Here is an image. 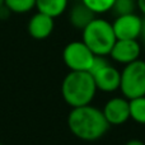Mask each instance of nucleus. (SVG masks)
<instances>
[{"label": "nucleus", "mask_w": 145, "mask_h": 145, "mask_svg": "<svg viewBox=\"0 0 145 145\" xmlns=\"http://www.w3.org/2000/svg\"><path fill=\"white\" fill-rule=\"evenodd\" d=\"M68 127L75 138L83 141L102 139L110 129L102 110L92 105L71 108L68 115Z\"/></svg>", "instance_id": "obj_1"}, {"label": "nucleus", "mask_w": 145, "mask_h": 145, "mask_svg": "<svg viewBox=\"0 0 145 145\" xmlns=\"http://www.w3.org/2000/svg\"><path fill=\"white\" fill-rule=\"evenodd\" d=\"M97 87L89 71H69L61 83V95L71 108L90 105Z\"/></svg>", "instance_id": "obj_2"}, {"label": "nucleus", "mask_w": 145, "mask_h": 145, "mask_svg": "<svg viewBox=\"0 0 145 145\" xmlns=\"http://www.w3.org/2000/svg\"><path fill=\"white\" fill-rule=\"evenodd\" d=\"M82 32V41L90 48V51L94 55L98 56L110 55L111 50L117 40L115 32H113L112 23L101 19V18H95Z\"/></svg>", "instance_id": "obj_3"}, {"label": "nucleus", "mask_w": 145, "mask_h": 145, "mask_svg": "<svg viewBox=\"0 0 145 145\" xmlns=\"http://www.w3.org/2000/svg\"><path fill=\"white\" fill-rule=\"evenodd\" d=\"M120 90L123 97L134 99L145 95V61L136 60L127 65H123L121 70Z\"/></svg>", "instance_id": "obj_4"}, {"label": "nucleus", "mask_w": 145, "mask_h": 145, "mask_svg": "<svg viewBox=\"0 0 145 145\" xmlns=\"http://www.w3.org/2000/svg\"><path fill=\"white\" fill-rule=\"evenodd\" d=\"M94 57L83 41H72L63 50V60L70 71H89Z\"/></svg>", "instance_id": "obj_5"}, {"label": "nucleus", "mask_w": 145, "mask_h": 145, "mask_svg": "<svg viewBox=\"0 0 145 145\" xmlns=\"http://www.w3.org/2000/svg\"><path fill=\"white\" fill-rule=\"evenodd\" d=\"M143 18L136 13L116 17L112 23L113 32L117 40H138L140 37Z\"/></svg>", "instance_id": "obj_6"}, {"label": "nucleus", "mask_w": 145, "mask_h": 145, "mask_svg": "<svg viewBox=\"0 0 145 145\" xmlns=\"http://www.w3.org/2000/svg\"><path fill=\"white\" fill-rule=\"evenodd\" d=\"M110 126H118L130 120V101L125 97H113L106 102L102 110Z\"/></svg>", "instance_id": "obj_7"}, {"label": "nucleus", "mask_w": 145, "mask_h": 145, "mask_svg": "<svg viewBox=\"0 0 145 145\" xmlns=\"http://www.w3.org/2000/svg\"><path fill=\"white\" fill-rule=\"evenodd\" d=\"M141 54V46L138 40H116L110 56L113 61L122 65L139 60Z\"/></svg>", "instance_id": "obj_8"}, {"label": "nucleus", "mask_w": 145, "mask_h": 145, "mask_svg": "<svg viewBox=\"0 0 145 145\" xmlns=\"http://www.w3.org/2000/svg\"><path fill=\"white\" fill-rule=\"evenodd\" d=\"M97 90L106 93H112L115 90L120 89L121 84V71H118L115 66H112L110 63L101 68L99 70L93 72Z\"/></svg>", "instance_id": "obj_9"}, {"label": "nucleus", "mask_w": 145, "mask_h": 145, "mask_svg": "<svg viewBox=\"0 0 145 145\" xmlns=\"http://www.w3.org/2000/svg\"><path fill=\"white\" fill-rule=\"evenodd\" d=\"M54 28H55L54 18L40 12L32 15L27 25L28 35L35 40H46L54 32Z\"/></svg>", "instance_id": "obj_10"}, {"label": "nucleus", "mask_w": 145, "mask_h": 145, "mask_svg": "<svg viewBox=\"0 0 145 145\" xmlns=\"http://www.w3.org/2000/svg\"><path fill=\"white\" fill-rule=\"evenodd\" d=\"M95 15L97 14L94 12H92L87 5L80 1L75 4L69 12V22L74 28L83 31L95 19Z\"/></svg>", "instance_id": "obj_11"}, {"label": "nucleus", "mask_w": 145, "mask_h": 145, "mask_svg": "<svg viewBox=\"0 0 145 145\" xmlns=\"http://www.w3.org/2000/svg\"><path fill=\"white\" fill-rule=\"evenodd\" d=\"M36 8L40 13L50 15L55 19L68 8V0H36Z\"/></svg>", "instance_id": "obj_12"}, {"label": "nucleus", "mask_w": 145, "mask_h": 145, "mask_svg": "<svg viewBox=\"0 0 145 145\" xmlns=\"http://www.w3.org/2000/svg\"><path fill=\"white\" fill-rule=\"evenodd\" d=\"M130 101V118L136 123L145 125V95Z\"/></svg>", "instance_id": "obj_13"}, {"label": "nucleus", "mask_w": 145, "mask_h": 145, "mask_svg": "<svg viewBox=\"0 0 145 145\" xmlns=\"http://www.w3.org/2000/svg\"><path fill=\"white\" fill-rule=\"evenodd\" d=\"M4 5L15 14H24L36 8V0H4Z\"/></svg>", "instance_id": "obj_14"}, {"label": "nucleus", "mask_w": 145, "mask_h": 145, "mask_svg": "<svg viewBox=\"0 0 145 145\" xmlns=\"http://www.w3.org/2000/svg\"><path fill=\"white\" fill-rule=\"evenodd\" d=\"M135 9H138L136 0H115L112 7V12L116 17L135 13Z\"/></svg>", "instance_id": "obj_15"}, {"label": "nucleus", "mask_w": 145, "mask_h": 145, "mask_svg": "<svg viewBox=\"0 0 145 145\" xmlns=\"http://www.w3.org/2000/svg\"><path fill=\"white\" fill-rule=\"evenodd\" d=\"M82 3L87 5L95 14H101V13L110 12L113 7L115 0H82Z\"/></svg>", "instance_id": "obj_16"}, {"label": "nucleus", "mask_w": 145, "mask_h": 145, "mask_svg": "<svg viewBox=\"0 0 145 145\" xmlns=\"http://www.w3.org/2000/svg\"><path fill=\"white\" fill-rule=\"evenodd\" d=\"M10 14H12V12H10V10L8 9L5 5L0 7V19H7Z\"/></svg>", "instance_id": "obj_17"}, {"label": "nucleus", "mask_w": 145, "mask_h": 145, "mask_svg": "<svg viewBox=\"0 0 145 145\" xmlns=\"http://www.w3.org/2000/svg\"><path fill=\"white\" fill-rule=\"evenodd\" d=\"M136 4H138V9L145 17V0H136Z\"/></svg>", "instance_id": "obj_18"}, {"label": "nucleus", "mask_w": 145, "mask_h": 145, "mask_svg": "<svg viewBox=\"0 0 145 145\" xmlns=\"http://www.w3.org/2000/svg\"><path fill=\"white\" fill-rule=\"evenodd\" d=\"M140 38L141 41L144 42V45H145V17L143 18V23H141V31H140Z\"/></svg>", "instance_id": "obj_19"}, {"label": "nucleus", "mask_w": 145, "mask_h": 145, "mask_svg": "<svg viewBox=\"0 0 145 145\" xmlns=\"http://www.w3.org/2000/svg\"><path fill=\"white\" fill-rule=\"evenodd\" d=\"M125 145H145V143L139 140V139H131V140H129Z\"/></svg>", "instance_id": "obj_20"}, {"label": "nucleus", "mask_w": 145, "mask_h": 145, "mask_svg": "<svg viewBox=\"0 0 145 145\" xmlns=\"http://www.w3.org/2000/svg\"><path fill=\"white\" fill-rule=\"evenodd\" d=\"M4 5V0H0V7H3Z\"/></svg>", "instance_id": "obj_21"}, {"label": "nucleus", "mask_w": 145, "mask_h": 145, "mask_svg": "<svg viewBox=\"0 0 145 145\" xmlns=\"http://www.w3.org/2000/svg\"><path fill=\"white\" fill-rule=\"evenodd\" d=\"M0 145H4V144H3V143H0Z\"/></svg>", "instance_id": "obj_22"}]
</instances>
